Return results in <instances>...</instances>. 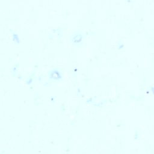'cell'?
Masks as SVG:
<instances>
[{"label": "cell", "instance_id": "cell-1", "mask_svg": "<svg viewBox=\"0 0 154 154\" xmlns=\"http://www.w3.org/2000/svg\"><path fill=\"white\" fill-rule=\"evenodd\" d=\"M50 78L54 79V80H59V79L61 78V74L59 71H54L51 72Z\"/></svg>", "mask_w": 154, "mask_h": 154}]
</instances>
